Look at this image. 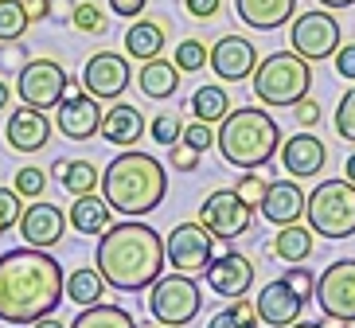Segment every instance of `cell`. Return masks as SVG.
<instances>
[{
  "mask_svg": "<svg viewBox=\"0 0 355 328\" xmlns=\"http://www.w3.org/2000/svg\"><path fill=\"white\" fill-rule=\"evenodd\" d=\"M266 188H270V184L261 180L258 172H246V176H242V180L234 184V191H239V200L246 203V207H254V212L261 207V196H266Z\"/></svg>",
  "mask_w": 355,
  "mask_h": 328,
  "instance_id": "obj_40",
  "label": "cell"
},
{
  "mask_svg": "<svg viewBox=\"0 0 355 328\" xmlns=\"http://www.w3.org/2000/svg\"><path fill=\"white\" fill-rule=\"evenodd\" d=\"M180 78H184V71L157 55V59L141 63V71H137V90L145 98H153V102H168L180 90Z\"/></svg>",
  "mask_w": 355,
  "mask_h": 328,
  "instance_id": "obj_24",
  "label": "cell"
},
{
  "mask_svg": "<svg viewBox=\"0 0 355 328\" xmlns=\"http://www.w3.org/2000/svg\"><path fill=\"white\" fill-rule=\"evenodd\" d=\"M191 114L199 121H207V126H219L223 117L230 114V94L223 86H199L196 94H191Z\"/></svg>",
  "mask_w": 355,
  "mask_h": 328,
  "instance_id": "obj_31",
  "label": "cell"
},
{
  "mask_svg": "<svg viewBox=\"0 0 355 328\" xmlns=\"http://www.w3.org/2000/svg\"><path fill=\"white\" fill-rule=\"evenodd\" d=\"M67 297L63 266L40 246H16L0 254V320L4 325H35L51 317Z\"/></svg>",
  "mask_w": 355,
  "mask_h": 328,
  "instance_id": "obj_1",
  "label": "cell"
},
{
  "mask_svg": "<svg viewBox=\"0 0 355 328\" xmlns=\"http://www.w3.org/2000/svg\"><path fill=\"white\" fill-rule=\"evenodd\" d=\"M199 223H203L215 239L230 243V239H242V234L250 231L254 207H246L234 188H219V191H211L207 200H203V207H199Z\"/></svg>",
  "mask_w": 355,
  "mask_h": 328,
  "instance_id": "obj_12",
  "label": "cell"
},
{
  "mask_svg": "<svg viewBox=\"0 0 355 328\" xmlns=\"http://www.w3.org/2000/svg\"><path fill=\"white\" fill-rule=\"evenodd\" d=\"M258 320L270 328H289L301 320V309H304V297L297 293V289L285 282V277H273V282H266L258 293Z\"/></svg>",
  "mask_w": 355,
  "mask_h": 328,
  "instance_id": "obj_16",
  "label": "cell"
},
{
  "mask_svg": "<svg viewBox=\"0 0 355 328\" xmlns=\"http://www.w3.org/2000/svg\"><path fill=\"white\" fill-rule=\"evenodd\" d=\"M316 305L328 320L352 325L355 320V258H336L324 266V274L316 277Z\"/></svg>",
  "mask_w": 355,
  "mask_h": 328,
  "instance_id": "obj_10",
  "label": "cell"
},
{
  "mask_svg": "<svg viewBox=\"0 0 355 328\" xmlns=\"http://www.w3.org/2000/svg\"><path fill=\"white\" fill-rule=\"evenodd\" d=\"M304 203H309V191L297 188V176L293 180H273L261 196V219L273 223V227H289V223L304 219Z\"/></svg>",
  "mask_w": 355,
  "mask_h": 328,
  "instance_id": "obj_20",
  "label": "cell"
},
{
  "mask_svg": "<svg viewBox=\"0 0 355 328\" xmlns=\"http://www.w3.org/2000/svg\"><path fill=\"white\" fill-rule=\"evenodd\" d=\"M148 137L157 141V145H164V148L176 145V141L184 137V121H180L172 110H168V114H157L153 121H148Z\"/></svg>",
  "mask_w": 355,
  "mask_h": 328,
  "instance_id": "obj_36",
  "label": "cell"
},
{
  "mask_svg": "<svg viewBox=\"0 0 355 328\" xmlns=\"http://www.w3.org/2000/svg\"><path fill=\"white\" fill-rule=\"evenodd\" d=\"M324 160H328V148L316 133H293L289 141H282V169L297 180L316 176L324 169Z\"/></svg>",
  "mask_w": 355,
  "mask_h": 328,
  "instance_id": "obj_21",
  "label": "cell"
},
{
  "mask_svg": "<svg viewBox=\"0 0 355 328\" xmlns=\"http://www.w3.org/2000/svg\"><path fill=\"white\" fill-rule=\"evenodd\" d=\"M28 24L32 16L24 8V0H0V43H20Z\"/></svg>",
  "mask_w": 355,
  "mask_h": 328,
  "instance_id": "obj_32",
  "label": "cell"
},
{
  "mask_svg": "<svg viewBox=\"0 0 355 328\" xmlns=\"http://www.w3.org/2000/svg\"><path fill=\"white\" fill-rule=\"evenodd\" d=\"M172 63L180 67V71H203V67H211V51L203 40H180L176 43V55H172Z\"/></svg>",
  "mask_w": 355,
  "mask_h": 328,
  "instance_id": "obj_34",
  "label": "cell"
},
{
  "mask_svg": "<svg viewBox=\"0 0 355 328\" xmlns=\"http://www.w3.org/2000/svg\"><path fill=\"white\" fill-rule=\"evenodd\" d=\"M344 176H347V180H352V184H355V153H352V157H347V160H344Z\"/></svg>",
  "mask_w": 355,
  "mask_h": 328,
  "instance_id": "obj_52",
  "label": "cell"
},
{
  "mask_svg": "<svg viewBox=\"0 0 355 328\" xmlns=\"http://www.w3.org/2000/svg\"><path fill=\"white\" fill-rule=\"evenodd\" d=\"M4 141H8V148H16V153H40V148L51 141L47 110H32V106L20 102V110H12V117L4 121Z\"/></svg>",
  "mask_w": 355,
  "mask_h": 328,
  "instance_id": "obj_18",
  "label": "cell"
},
{
  "mask_svg": "<svg viewBox=\"0 0 355 328\" xmlns=\"http://www.w3.org/2000/svg\"><path fill=\"white\" fill-rule=\"evenodd\" d=\"M164 43H168V35L157 20H141V16H137L125 32V55L137 59V63H148V59L164 55Z\"/></svg>",
  "mask_w": 355,
  "mask_h": 328,
  "instance_id": "obj_25",
  "label": "cell"
},
{
  "mask_svg": "<svg viewBox=\"0 0 355 328\" xmlns=\"http://www.w3.org/2000/svg\"><path fill=\"white\" fill-rule=\"evenodd\" d=\"M203 309V293H199V282H191V274H160L153 286H148V313L160 320V325L184 328L199 317Z\"/></svg>",
  "mask_w": 355,
  "mask_h": 328,
  "instance_id": "obj_7",
  "label": "cell"
},
{
  "mask_svg": "<svg viewBox=\"0 0 355 328\" xmlns=\"http://www.w3.org/2000/svg\"><path fill=\"white\" fill-rule=\"evenodd\" d=\"M71 86L74 78L55 59H28L20 67V74H16V94H20L24 106L32 110H55Z\"/></svg>",
  "mask_w": 355,
  "mask_h": 328,
  "instance_id": "obj_8",
  "label": "cell"
},
{
  "mask_svg": "<svg viewBox=\"0 0 355 328\" xmlns=\"http://www.w3.org/2000/svg\"><path fill=\"white\" fill-rule=\"evenodd\" d=\"M55 129L71 141H90L102 133V106L90 90H74L55 106Z\"/></svg>",
  "mask_w": 355,
  "mask_h": 328,
  "instance_id": "obj_14",
  "label": "cell"
},
{
  "mask_svg": "<svg viewBox=\"0 0 355 328\" xmlns=\"http://www.w3.org/2000/svg\"><path fill=\"white\" fill-rule=\"evenodd\" d=\"M215 148L227 164L242 172H258L282 153V129L261 106H239L219 121Z\"/></svg>",
  "mask_w": 355,
  "mask_h": 328,
  "instance_id": "obj_4",
  "label": "cell"
},
{
  "mask_svg": "<svg viewBox=\"0 0 355 328\" xmlns=\"http://www.w3.org/2000/svg\"><path fill=\"white\" fill-rule=\"evenodd\" d=\"M164 254L180 274H207V266L215 262V234L203 223H176L164 239Z\"/></svg>",
  "mask_w": 355,
  "mask_h": 328,
  "instance_id": "obj_11",
  "label": "cell"
},
{
  "mask_svg": "<svg viewBox=\"0 0 355 328\" xmlns=\"http://www.w3.org/2000/svg\"><path fill=\"white\" fill-rule=\"evenodd\" d=\"M289 328H324L320 320H297V325H289Z\"/></svg>",
  "mask_w": 355,
  "mask_h": 328,
  "instance_id": "obj_53",
  "label": "cell"
},
{
  "mask_svg": "<svg viewBox=\"0 0 355 328\" xmlns=\"http://www.w3.org/2000/svg\"><path fill=\"white\" fill-rule=\"evenodd\" d=\"M110 212H114V207L105 203V196H94V191H90V196H74V207H71L67 219H71V227L78 234H102L105 227L114 223Z\"/></svg>",
  "mask_w": 355,
  "mask_h": 328,
  "instance_id": "obj_26",
  "label": "cell"
},
{
  "mask_svg": "<svg viewBox=\"0 0 355 328\" xmlns=\"http://www.w3.org/2000/svg\"><path fill=\"white\" fill-rule=\"evenodd\" d=\"M234 12L246 28L258 32H277L297 16V0H234Z\"/></svg>",
  "mask_w": 355,
  "mask_h": 328,
  "instance_id": "obj_23",
  "label": "cell"
},
{
  "mask_svg": "<svg viewBox=\"0 0 355 328\" xmlns=\"http://www.w3.org/2000/svg\"><path fill=\"white\" fill-rule=\"evenodd\" d=\"M12 188L20 191V196H43V191H47V172H43L40 164H24V169H16V176H12Z\"/></svg>",
  "mask_w": 355,
  "mask_h": 328,
  "instance_id": "obj_38",
  "label": "cell"
},
{
  "mask_svg": "<svg viewBox=\"0 0 355 328\" xmlns=\"http://www.w3.org/2000/svg\"><path fill=\"white\" fill-rule=\"evenodd\" d=\"M24 196L16 188H0V234L20 227V215H24Z\"/></svg>",
  "mask_w": 355,
  "mask_h": 328,
  "instance_id": "obj_39",
  "label": "cell"
},
{
  "mask_svg": "<svg viewBox=\"0 0 355 328\" xmlns=\"http://www.w3.org/2000/svg\"><path fill=\"white\" fill-rule=\"evenodd\" d=\"M332 63H336V74H340V78L355 83V43H340V51L332 55Z\"/></svg>",
  "mask_w": 355,
  "mask_h": 328,
  "instance_id": "obj_44",
  "label": "cell"
},
{
  "mask_svg": "<svg viewBox=\"0 0 355 328\" xmlns=\"http://www.w3.org/2000/svg\"><path fill=\"white\" fill-rule=\"evenodd\" d=\"M145 8H148V0H110V12L125 16V20H137Z\"/></svg>",
  "mask_w": 355,
  "mask_h": 328,
  "instance_id": "obj_47",
  "label": "cell"
},
{
  "mask_svg": "<svg viewBox=\"0 0 355 328\" xmlns=\"http://www.w3.org/2000/svg\"><path fill=\"white\" fill-rule=\"evenodd\" d=\"M67 215L59 203H47V200H35L24 207L20 215V234H24V243L28 246H40V250H51V246L63 243V234H67Z\"/></svg>",
  "mask_w": 355,
  "mask_h": 328,
  "instance_id": "obj_15",
  "label": "cell"
},
{
  "mask_svg": "<svg viewBox=\"0 0 355 328\" xmlns=\"http://www.w3.org/2000/svg\"><path fill=\"white\" fill-rule=\"evenodd\" d=\"M71 24H74V32L98 35V32H105V8H102V4H94V0H83V4H74Z\"/></svg>",
  "mask_w": 355,
  "mask_h": 328,
  "instance_id": "obj_35",
  "label": "cell"
},
{
  "mask_svg": "<svg viewBox=\"0 0 355 328\" xmlns=\"http://www.w3.org/2000/svg\"><path fill=\"white\" fill-rule=\"evenodd\" d=\"M273 254L282 262H304L313 254V227H301V223H289V227H277V239H273Z\"/></svg>",
  "mask_w": 355,
  "mask_h": 328,
  "instance_id": "obj_28",
  "label": "cell"
},
{
  "mask_svg": "<svg viewBox=\"0 0 355 328\" xmlns=\"http://www.w3.org/2000/svg\"><path fill=\"white\" fill-rule=\"evenodd\" d=\"M293 117H297L304 129H313L316 121H320V106H316V102H309V98H301V102L293 106Z\"/></svg>",
  "mask_w": 355,
  "mask_h": 328,
  "instance_id": "obj_45",
  "label": "cell"
},
{
  "mask_svg": "<svg viewBox=\"0 0 355 328\" xmlns=\"http://www.w3.org/2000/svg\"><path fill=\"white\" fill-rule=\"evenodd\" d=\"M145 133H148L145 114L137 106H129V102H114V106L102 114V137L117 148H133Z\"/></svg>",
  "mask_w": 355,
  "mask_h": 328,
  "instance_id": "obj_22",
  "label": "cell"
},
{
  "mask_svg": "<svg viewBox=\"0 0 355 328\" xmlns=\"http://www.w3.org/2000/svg\"><path fill=\"white\" fill-rule=\"evenodd\" d=\"M55 176L63 180L71 196H90L94 188H102V172L94 169V160H59Z\"/></svg>",
  "mask_w": 355,
  "mask_h": 328,
  "instance_id": "obj_29",
  "label": "cell"
},
{
  "mask_svg": "<svg viewBox=\"0 0 355 328\" xmlns=\"http://www.w3.org/2000/svg\"><path fill=\"white\" fill-rule=\"evenodd\" d=\"M199 157H203V153H196V148H191V145H184V141H176V145H168V164H172L176 172H191V169L199 164Z\"/></svg>",
  "mask_w": 355,
  "mask_h": 328,
  "instance_id": "obj_42",
  "label": "cell"
},
{
  "mask_svg": "<svg viewBox=\"0 0 355 328\" xmlns=\"http://www.w3.org/2000/svg\"><path fill=\"white\" fill-rule=\"evenodd\" d=\"M254 98L261 106H297L301 98H309V86H313V67L304 55L289 51H273L266 55L250 74Z\"/></svg>",
  "mask_w": 355,
  "mask_h": 328,
  "instance_id": "obj_5",
  "label": "cell"
},
{
  "mask_svg": "<svg viewBox=\"0 0 355 328\" xmlns=\"http://www.w3.org/2000/svg\"><path fill=\"white\" fill-rule=\"evenodd\" d=\"M332 126H336V133H340V137L355 145V83H352V90H344V98L336 102Z\"/></svg>",
  "mask_w": 355,
  "mask_h": 328,
  "instance_id": "obj_37",
  "label": "cell"
},
{
  "mask_svg": "<svg viewBox=\"0 0 355 328\" xmlns=\"http://www.w3.org/2000/svg\"><path fill=\"white\" fill-rule=\"evenodd\" d=\"M180 141H184V145H191L196 153H207V148L215 145V129H211L207 121H199V117H196L191 126H184V137H180Z\"/></svg>",
  "mask_w": 355,
  "mask_h": 328,
  "instance_id": "obj_41",
  "label": "cell"
},
{
  "mask_svg": "<svg viewBox=\"0 0 355 328\" xmlns=\"http://www.w3.org/2000/svg\"><path fill=\"white\" fill-rule=\"evenodd\" d=\"M293 51L304 55L309 63H324L340 51V20L332 12L324 8H309V12H297L293 16V32H289Z\"/></svg>",
  "mask_w": 355,
  "mask_h": 328,
  "instance_id": "obj_9",
  "label": "cell"
},
{
  "mask_svg": "<svg viewBox=\"0 0 355 328\" xmlns=\"http://www.w3.org/2000/svg\"><path fill=\"white\" fill-rule=\"evenodd\" d=\"M285 282H289V286L297 289L301 297H313V289H316V274H309V270H304L301 262H293V266H289V274H285Z\"/></svg>",
  "mask_w": 355,
  "mask_h": 328,
  "instance_id": "obj_43",
  "label": "cell"
},
{
  "mask_svg": "<svg viewBox=\"0 0 355 328\" xmlns=\"http://www.w3.org/2000/svg\"><path fill=\"white\" fill-rule=\"evenodd\" d=\"M24 8L32 20H43V16H51V0H24Z\"/></svg>",
  "mask_w": 355,
  "mask_h": 328,
  "instance_id": "obj_48",
  "label": "cell"
},
{
  "mask_svg": "<svg viewBox=\"0 0 355 328\" xmlns=\"http://www.w3.org/2000/svg\"><path fill=\"white\" fill-rule=\"evenodd\" d=\"M207 289H215L227 301L246 297V289H254V262L239 250H227L223 258H215L207 266Z\"/></svg>",
  "mask_w": 355,
  "mask_h": 328,
  "instance_id": "obj_19",
  "label": "cell"
},
{
  "mask_svg": "<svg viewBox=\"0 0 355 328\" xmlns=\"http://www.w3.org/2000/svg\"><path fill=\"white\" fill-rule=\"evenodd\" d=\"M12 102V90H8V83H4V78H0V110L8 106Z\"/></svg>",
  "mask_w": 355,
  "mask_h": 328,
  "instance_id": "obj_50",
  "label": "cell"
},
{
  "mask_svg": "<svg viewBox=\"0 0 355 328\" xmlns=\"http://www.w3.org/2000/svg\"><path fill=\"white\" fill-rule=\"evenodd\" d=\"M207 328H258V305H250L246 297H234L227 309H219L207 320Z\"/></svg>",
  "mask_w": 355,
  "mask_h": 328,
  "instance_id": "obj_33",
  "label": "cell"
},
{
  "mask_svg": "<svg viewBox=\"0 0 355 328\" xmlns=\"http://www.w3.org/2000/svg\"><path fill=\"white\" fill-rule=\"evenodd\" d=\"M102 196L114 212L141 219V215L157 212L168 196V169L153 153H137L121 148L102 172Z\"/></svg>",
  "mask_w": 355,
  "mask_h": 328,
  "instance_id": "obj_3",
  "label": "cell"
},
{
  "mask_svg": "<svg viewBox=\"0 0 355 328\" xmlns=\"http://www.w3.org/2000/svg\"><path fill=\"white\" fill-rule=\"evenodd\" d=\"M32 328H67V325H63V320H51V317H43V320H35Z\"/></svg>",
  "mask_w": 355,
  "mask_h": 328,
  "instance_id": "obj_51",
  "label": "cell"
},
{
  "mask_svg": "<svg viewBox=\"0 0 355 328\" xmlns=\"http://www.w3.org/2000/svg\"><path fill=\"white\" fill-rule=\"evenodd\" d=\"M129 83H133V71H129L125 55L117 51H98L83 67V90H90L98 102H117L129 90Z\"/></svg>",
  "mask_w": 355,
  "mask_h": 328,
  "instance_id": "obj_13",
  "label": "cell"
},
{
  "mask_svg": "<svg viewBox=\"0 0 355 328\" xmlns=\"http://www.w3.org/2000/svg\"><path fill=\"white\" fill-rule=\"evenodd\" d=\"M105 289H110V282L102 277V270H71L67 274V297H71L74 305H98V301H105Z\"/></svg>",
  "mask_w": 355,
  "mask_h": 328,
  "instance_id": "obj_27",
  "label": "cell"
},
{
  "mask_svg": "<svg viewBox=\"0 0 355 328\" xmlns=\"http://www.w3.org/2000/svg\"><path fill=\"white\" fill-rule=\"evenodd\" d=\"M316 4H324V8H352L355 0H316Z\"/></svg>",
  "mask_w": 355,
  "mask_h": 328,
  "instance_id": "obj_49",
  "label": "cell"
},
{
  "mask_svg": "<svg viewBox=\"0 0 355 328\" xmlns=\"http://www.w3.org/2000/svg\"><path fill=\"white\" fill-rule=\"evenodd\" d=\"M304 223L313 227V234L320 239H352L355 234V184L347 180H324L309 191L304 203Z\"/></svg>",
  "mask_w": 355,
  "mask_h": 328,
  "instance_id": "obj_6",
  "label": "cell"
},
{
  "mask_svg": "<svg viewBox=\"0 0 355 328\" xmlns=\"http://www.w3.org/2000/svg\"><path fill=\"white\" fill-rule=\"evenodd\" d=\"M160 328H172V325H160Z\"/></svg>",
  "mask_w": 355,
  "mask_h": 328,
  "instance_id": "obj_54",
  "label": "cell"
},
{
  "mask_svg": "<svg viewBox=\"0 0 355 328\" xmlns=\"http://www.w3.org/2000/svg\"><path fill=\"white\" fill-rule=\"evenodd\" d=\"M254 67H258V47H254L246 35H223V40L211 47V71L219 74L223 83H242V78H250Z\"/></svg>",
  "mask_w": 355,
  "mask_h": 328,
  "instance_id": "obj_17",
  "label": "cell"
},
{
  "mask_svg": "<svg viewBox=\"0 0 355 328\" xmlns=\"http://www.w3.org/2000/svg\"><path fill=\"white\" fill-rule=\"evenodd\" d=\"M184 8H188L196 20H211V16L223 8V0H184Z\"/></svg>",
  "mask_w": 355,
  "mask_h": 328,
  "instance_id": "obj_46",
  "label": "cell"
},
{
  "mask_svg": "<svg viewBox=\"0 0 355 328\" xmlns=\"http://www.w3.org/2000/svg\"><path fill=\"white\" fill-rule=\"evenodd\" d=\"M71 328H137L133 313L121 305H105V301H98V305H86L78 317H74Z\"/></svg>",
  "mask_w": 355,
  "mask_h": 328,
  "instance_id": "obj_30",
  "label": "cell"
},
{
  "mask_svg": "<svg viewBox=\"0 0 355 328\" xmlns=\"http://www.w3.org/2000/svg\"><path fill=\"white\" fill-rule=\"evenodd\" d=\"M98 270L110 282V289H121V293H137V289H148L164 274V239H160L148 223H110L102 234H98Z\"/></svg>",
  "mask_w": 355,
  "mask_h": 328,
  "instance_id": "obj_2",
  "label": "cell"
}]
</instances>
